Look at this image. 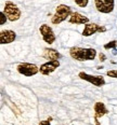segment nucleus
Returning <instances> with one entry per match:
<instances>
[{
    "mask_svg": "<svg viewBox=\"0 0 117 125\" xmlns=\"http://www.w3.org/2000/svg\"><path fill=\"white\" fill-rule=\"evenodd\" d=\"M69 54L75 61H93L97 56V51L94 49H82L75 46L69 50Z\"/></svg>",
    "mask_w": 117,
    "mask_h": 125,
    "instance_id": "obj_1",
    "label": "nucleus"
},
{
    "mask_svg": "<svg viewBox=\"0 0 117 125\" xmlns=\"http://www.w3.org/2000/svg\"><path fill=\"white\" fill-rule=\"evenodd\" d=\"M95 8L101 13H111L114 10V0H94Z\"/></svg>",
    "mask_w": 117,
    "mask_h": 125,
    "instance_id": "obj_6",
    "label": "nucleus"
},
{
    "mask_svg": "<svg viewBox=\"0 0 117 125\" xmlns=\"http://www.w3.org/2000/svg\"><path fill=\"white\" fill-rule=\"evenodd\" d=\"M50 120L51 119H48V120H45V121H41L39 125H50Z\"/></svg>",
    "mask_w": 117,
    "mask_h": 125,
    "instance_id": "obj_18",
    "label": "nucleus"
},
{
    "mask_svg": "<svg viewBox=\"0 0 117 125\" xmlns=\"http://www.w3.org/2000/svg\"><path fill=\"white\" fill-rule=\"evenodd\" d=\"M106 74H107L108 77H111V78H115V79H117V69L110 70V71L106 72Z\"/></svg>",
    "mask_w": 117,
    "mask_h": 125,
    "instance_id": "obj_16",
    "label": "nucleus"
},
{
    "mask_svg": "<svg viewBox=\"0 0 117 125\" xmlns=\"http://www.w3.org/2000/svg\"><path fill=\"white\" fill-rule=\"evenodd\" d=\"M7 14L4 12H1V17H0V25H4L7 22Z\"/></svg>",
    "mask_w": 117,
    "mask_h": 125,
    "instance_id": "obj_17",
    "label": "nucleus"
},
{
    "mask_svg": "<svg viewBox=\"0 0 117 125\" xmlns=\"http://www.w3.org/2000/svg\"><path fill=\"white\" fill-rule=\"evenodd\" d=\"M4 13L7 14L8 19H9L11 22H15L21 17V10L19 9V7L16 4H14L11 1H8L4 4Z\"/></svg>",
    "mask_w": 117,
    "mask_h": 125,
    "instance_id": "obj_3",
    "label": "nucleus"
},
{
    "mask_svg": "<svg viewBox=\"0 0 117 125\" xmlns=\"http://www.w3.org/2000/svg\"><path fill=\"white\" fill-rule=\"evenodd\" d=\"M16 38V33L12 30H3L0 32V43L8 44L12 43Z\"/></svg>",
    "mask_w": 117,
    "mask_h": 125,
    "instance_id": "obj_10",
    "label": "nucleus"
},
{
    "mask_svg": "<svg viewBox=\"0 0 117 125\" xmlns=\"http://www.w3.org/2000/svg\"><path fill=\"white\" fill-rule=\"evenodd\" d=\"M99 58H100L101 62H104L106 59V57H105V55H104L103 53H100V54H99Z\"/></svg>",
    "mask_w": 117,
    "mask_h": 125,
    "instance_id": "obj_19",
    "label": "nucleus"
},
{
    "mask_svg": "<svg viewBox=\"0 0 117 125\" xmlns=\"http://www.w3.org/2000/svg\"><path fill=\"white\" fill-rule=\"evenodd\" d=\"M17 71H19L21 74L26 75V77H32V75H35L39 71V68L34 64L22 62V64H20L19 66H17Z\"/></svg>",
    "mask_w": 117,
    "mask_h": 125,
    "instance_id": "obj_4",
    "label": "nucleus"
},
{
    "mask_svg": "<svg viewBox=\"0 0 117 125\" xmlns=\"http://www.w3.org/2000/svg\"><path fill=\"white\" fill-rule=\"evenodd\" d=\"M59 66H60L59 61H50L48 62H45L43 65H41L40 68H39V71H40V73H42L45 75H49L55 69H58Z\"/></svg>",
    "mask_w": 117,
    "mask_h": 125,
    "instance_id": "obj_9",
    "label": "nucleus"
},
{
    "mask_svg": "<svg viewBox=\"0 0 117 125\" xmlns=\"http://www.w3.org/2000/svg\"><path fill=\"white\" fill-rule=\"evenodd\" d=\"M73 14L72 12V8L66 6V4H60L56 7L55 10V14L52 17V24L58 25L60 23H62L63 21H65L67 17H69Z\"/></svg>",
    "mask_w": 117,
    "mask_h": 125,
    "instance_id": "obj_2",
    "label": "nucleus"
},
{
    "mask_svg": "<svg viewBox=\"0 0 117 125\" xmlns=\"http://www.w3.org/2000/svg\"><path fill=\"white\" fill-rule=\"evenodd\" d=\"M105 30H106V28L103 27V26H99L98 24H95V23H88V24L85 25L82 35H84L85 37H89V36L98 32V31L99 32H104Z\"/></svg>",
    "mask_w": 117,
    "mask_h": 125,
    "instance_id": "obj_8",
    "label": "nucleus"
},
{
    "mask_svg": "<svg viewBox=\"0 0 117 125\" xmlns=\"http://www.w3.org/2000/svg\"><path fill=\"white\" fill-rule=\"evenodd\" d=\"M107 109H106L105 105H104L103 103H95L94 105V116H95V121H97V124H99L98 122V119L99 118H102L103 115H105L106 113H107Z\"/></svg>",
    "mask_w": 117,
    "mask_h": 125,
    "instance_id": "obj_11",
    "label": "nucleus"
},
{
    "mask_svg": "<svg viewBox=\"0 0 117 125\" xmlns=\"http://www.w3.org/2000/svg\"><path fill=\"white\" fill-rule=\"evenodd\" d=\"M39 30H40V33L42 35V39L46 43L52 44L54 41H55V35H54L52 28L49 27L48 25H46V24L41 25L40 28H39Z\"/></svg>",
    "mask_w": 117,
    "mask_h": 125,
    "instance_id": "obj_7",
    "label": "nucleus"
},
{
    "mask_svg": "<svg viewBox=\"0 0 117 125\" xmlns=\"http://www.w3.org/2000/svg\"><path fill=\"white\" fill-rule=\"evenodd\" d=\"M43 57L48 61H58L60 58V53L54 49H45Z\"/></svg>",
    "mask_w": 117,
    "mask_h": 125,
    "instance_id": "obj_13",
    "label": "nucleus"
},
{
    "mask_svg": "<svg viewBox=\"0 0 117 125\" xmlns=\"http://www.w3.org/2000/svg\"><path fill=\"white\" fill-rule=\"evenodd\" d=\"M75 2H76V4H78L80 8H86L88 2H89V0H75Z\"/></svg>",
    "mask_w": 117,
    "mask_h": 125,
    "instance_id": "obj_15",
    "label": "nucleus"
},
{
    "mask_svg": "<svg viewBox=\"0 0 117 125\" xmlns=\"http://www.w3.org/2000/svg\"><path fill=\"white\" fill-rule=\"evenodd\" d=\"M116 48H117V41L116 40L111 41V42L106 43L105 45H104V49H106V50H108V49H114V50L116 51Z\"/></svg>",
    "mask_w": 117,
    "mask_h": 125,
    "instance_id": "obj_14",
    "label": "nucleus"
},
{
    "mask_svg": "<svg viewBox=\"0 0 117 125\" xmlns=\"http://www.w3.org/2000/svg\"><path fill=\"white\" fill-rule=\"evenodd\" d=\"M79 78L85 81L89 82V83H92L93 85L95 86H103L105 84V80L102 75H91V74H88L86 72H79Z\"/></svg>",
    "mask_w": 117,
    "mask_h": 125,
    "instance_id": "obj_5",
    "label": "nucleus"
},
{
    "mask_svg": "<svg viewBox=\"0 0 117 125\" xmlns=\"http://www.w3.org/2000/svg\"><path fill=\"white\" fill-rule=\"evenodd\" d=\"M69 22L72 24H88L89 23V19L85 15H81L80 13H73L69 17Z\"/></svg>",
    "mask_w": 117,
    "mask_h": 125,
    "instance_id": "obj_12",
    "label": "nucleus"
}]
</instances>
